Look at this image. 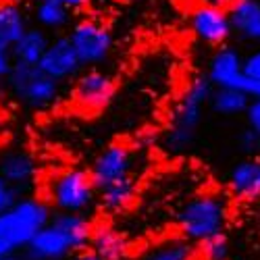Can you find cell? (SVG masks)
Masks as SVG:
<instances>
[{
	"label": "cell",
	"instance_id": "1",
	"mask_svg": "<svg viewBox=\"0 0 260 260\" xmlns=\"http://www.w3.org/2000/svg\"><path fill=\"white\" fill-rule=\"evenodd\" d=\"M52 221L50 206L38 198H21L0 214V258L25 250L34 237Z\"/></svg>",
	"mask_w": 260,
	"mask_h": 260
},
{
	"label": "cell",
	"instance_id": "2",
	"mask_svg": "<svg viewBox=\"0 0 260 260\" xmlns=\"http://www.w3.org/2000/svg\"><path fill=\"white\" fill-rule=\"evenodd\" d=\"M214 92V85L210 83L208 75H198L193 77L191 83L187 85L185 94L181 96L175 113L171 119V127L165 134V146L171 152H181L185 150L193 136H196V129L202 121V111L204 106L210 104Z\"/></svg>",
	"mask_w": 260,
	"mask_h": 260
},
{
	"label": "cell",
	"instance_id": "3",
	"mask_svg": "<svg viewBox=\"0 0 260 260\" xmlns=\"http://www.w3.org/2000/svg\"><path fill=\"white\" fill-rule=\"evenodd\" d=\"M177 225L183 240L204 244L210 237L223 233L227 225V204L212 193L193 196L181 206Z\"/></svg>",
	"mask_w": 260,
	"mask_h": 260
},
{
	"label": "cell",
	"instance_id": "4",
	"mask_svg": "<svg viewBox=\"0 0 260 260\" xmlns=\"http://www.w3.org/2000/svg\"><path fill=\"white\" fill-rule=\"evenodd\" d=\"M50 202L58 212L81 214L98 198V189L92 175L83 169H64L50 181Z\"/></svg>",
	"mask_w": 260,
	"mask_h": 260
},
{
	"label": "cell",
	"instance_id": "5",
	"mask_svg": "<svg viewBox=\"0 0 260 260\" xmlns=\"http://www.w3.org/2000/svg\"><path fill=\"white\" fill-rule=\"evenodd\" d=\"M7 85L19 102L34 108L48 106L58 96V81L42 73L36 64L15 62L13 71L7 77Z\"/></svg>",
	"mask_w": 260,
	"mask_h": 260
},
{
	"label": "cell",
	"instance_id": "6",
	"mask_svg": "<svg viewBox=\"0 0 260 260\" xmlns=\"http://www.w3.org/2000/svg\"><path fill=\"white\" fill-rule=\"evenodd\" d=\"M69 40L79 56L81 67H96L104 62L113 50V34L104 23L94 19H81L71 27Z\"/></svg>",
	"mask_w": 260,
	"mask_h": 260
},
{
	"label": "cell",
	"instance_id": "7",
	"mask_svg": "<svg viewBox=\"0 0 260 260\" xmlns=\"http://www.w3.org/2000/svg\"><path fill=\"white\" fill-rule=\"evenodd\" d=\"M132 167H134V150L117 142V144H108L96 156L90 169V175L96 189L100 191L115 181L132 177Z\"/></svg>",
	"mask_w": 260,
	"mask_h": 260
},
{
	"label": "cell",
	"instance_id": "8",
	"mask_svg": "<svg viewBox=\"0 0 260 260\" xmlns=\"http://www.w3.org/2000/svg\"><path fill=\"white\" fill-rule=\"evenodd\" d=\"M115 79L98 69H88L81 73L73 88V100L81 111H102L104 106L111 104L115 96Z\"/></svg>",
	"mask_w": 260,
	"mask_h": 260
},
{
	"label": "cell",
	"instance_id": "9",
	"mask_svg": "<svg viewBox=\"0 0 260 260\" xmlns=\"http://www.w3.org/2000/svg\"><path fill=\"white\" fill-rule=\"evenodd\" d=\"M208 79L214 88H229L244 94L248 75L244 73V58L235 48H219L208 62Z\"/></svg>",
	"mask_w": 260,
	"mask_h": 260
},
{
	"label": "cell",
	"instance_id": "10",
	"mask_svg": "<svg viewBox=\"0 0 260 260\" xmlns=\"http://www.w3.org/2000/svg\"><path fill=\"white\" fill-rule=\"evenodd\" d=\"M38 69L58 83L64 79H71L79 73L81 62L69 36H58L50 40V46L44 52V56H42V60L38 62Z\"/></svg>",
	"mask_w": 260,
	"mask_h": 260
},
{
	"label": "cell",
	"instance_id": "11",
	"mask_svg": "<svg viewBox=\"0 0 260 260\" xmlns=\"http://www.w3.org/2000/svg\"><path fill=\"white\" fill-rule=\"evenodd\" d=\"M191 31L196 34L206 44L223 46L233 34L229 11L225 9H212V7H196L189 17Z\"/></svg>",
	"mask_w": 260,
	"mask_h": 260
},
{
	"label": "cell",
	"instance_id": "12",
	"mask_svg": "<svg viewBox=\"0 0 260 260\" xmlns=\"http://www.w3.org/2000/svg\"><path fill=\"white\" fill-rule=\"evenodd\" d=\"M71 254L75 252L69 237L52 221L25 248V260H64V258H71Z\"/></svg>",
	"mask_w": 260,
	"mask_h": 260
},
{
	"label": "cell",
	"instance_id": "13",
	"mask_svg": "<svg viewBox=\"0 0 260 260\" xmlns=\"http://www.w3.org/2000/svg\"><path fill=\"white\" fill-rule=\"evenodd\" d=\"M229 189L242 200L260 198V158H246L229 173Z\"/></svg>",
	"mask_w": 260,
	"mask_h": 260
},
{
	"label": "cell",
	"instance_id": "14",
	"mask_svg": "<svg viewBox=\"0 0 260 260\" xmlns=\"http://www.w3.org/2000/svg\"><path fill=\"white\" fill-rule=\"evenodd\" d=\"M233 31L250 42H260V0H237L229 7Z\"/></svg>",
	"mask_w": 260,
	"mask_h": 260
},
{
	"label": "cell",
	"instance_id": "15",
	"mask_svg": "<svg viewBox=\"0 0 260 260\" xmlns=\"http://www.w3.org/2000/svg\"><path fill=\"white\" fill-rule=\"evenodd\" d=\"M36 175V160L25 150H9L0 156V177L15 187L27 185Z\"/></svg>",
	"mask_w": 260,
	"mask_h": 260
},
{
	"label": "cell",
	"instance_id": "16",
	"mask_svg": "<svg viewBox=\"0 0 260 260\" xmlns=\"http://www.w3.org/2000/svg\"><path fill=\"white\" fill-rule=\"evenodd\" d=\"M90 248L100 260H125L129 254L127 237L108 225L94 227Z\"/></svg>",
	"mask_w": 260,
	"mask_h": 260
},
{
	"label": "cell",
	"instance_id": "17",
	"mask_svg": "<svg viewBox=\"0 0 260 260\" xmlns=\"http://www.w3.org/2000/svg\"><path fill=\"white\" fill-rule=\"evenodd\" d=\"M29 29L25 11L17 3H0V46L13 48Z\"/></svg>",
	"mask_w": 260,
	"mask_h": 260
},
{
	"label": "cell",
	"instance_id": "18",
	"mask_svg": "<svg viewBox=\"0 0 260 260\" xmlns=\"http://www.w3.org/2000/svg\"><path fill=\"white\" fill-rule=\"evenodd\" d=\"M52 223L69 237V242L73 246V252H85L90 248L92 242V231L94 227L90 225V221L85 219L83 214H67V212H58L56 216H52Z\"/></svg>",
	"mask_w": 260,
	"mask_h": 260
},
{
	"label": "cell",
	"instance_id": "19",
	"mask_svg": "<svg viewBox=\"0 0 260 260\" xmlns=\"http://www.w3.org/2000/svg\"><path fill=\"white\" fill-rule=\"evenodd\" d=\"M136 193H138V183L134 177H125L121 181H115L111 185H106L104 189L98 191V200L102 210L106 212H123L129 206L134 204L136 200Z\"/></svg>",
	"mask_w": 260,
	"mask_h": 260
},
{
	"label": "cell",
	"instance_id": "20",
	"mask_svg": "<svg viewBox=\"0 0 260 260\" xmlns=\"http://www.w3.org/2000/svg\"><path fill=\"white\" fill-rule=\"evenodd\" d=\"M48 46H50V38L46 36V31L42 27H29L11 50H13L15 62L36 64L38 67V62L42 60Z\"/></svg>",
	"mask_w": 260,
	"mask_h": 260
},
{
	"label": "cell",
	"instance_id": "21",
	"mask_svg": "<svg viewBox=\"0 0 260 260\" xmlns=\"http://www.w3.org/2000/svg\"><path fill=\"white\" fill-rule=\"evenodd\" d=\"M34 17L42 29H62L69 23L71 11L58 0H40L34 7Z\"/></svg>",
	"mask_w": 260,
	"mask_h": 260
},
{
	"label": "cell",
	"instance_id": "22",
	"mask_svg": "<svg viewBox=\"0 0 260 260\" xmlns=\"http://www.w3.org/2000/svg\"><path fill=\"white\" fill-rule=\"evenodd\" d=\"M250 98L237 90L229 88H214L212 98H210V108L214 113L225 115V117H235V115H246Z\"/></svg>",
	"mask_w": 260,
	"mask_h": 260
},
{
	"label": "cell",
	"instance_id": "23",
	"mask_svg": "<svg viewBox=\"0 0 260 260\" xmlns=\"http://www.w3.org/2000/svg\"><path fill=\"white\" fill-rule=\"evenodd\" d=\"M193 258V248L187 240H167L154 248L144 252L138 260H191Z\"/></svg>",
	"mask_w": 260,
	"mask_h": 260
},
{
	"label": "cell",
	"instance_id": "24",
	"mask_svg": "<svg viewBox=\"0 0 260 260\" xmlns=\"http://www.w3.org/2000/svg\"><path fill=\"white\" fill-rule=\"evenodd\" d=\"M202 250H204L206 260H227L229 258V242H227L225 233L206 240L202 244Z\"/></svg>",
	"mask_w": 260,
	"mask_h": 260
},
{
	"label": "cell",
	"instance_id": "25",
	"mask_svg": "<svg viewBox=\"0 0 260 260\" xmlns=\"http://www.w3.org/2000/svg\"><path fill=\"white\" fill-rule=\"evenodd\" d=\"M19 187L11 185L9 181H5L3 177H0V214L7 212L9 208H13L21 198H19Z\"/></svg>",
	"mask_w": 260,
	"mask_h": 260
},
{
	"label": "cell",
	"instance_id": "26",
	"mask_svg": "<svg viewBox=\"0 0 260 260\" xmlns=\"http://www.w3.org/2000/svg\"><path fill=\"white\" fill-rule=\"evenodd\" d=\"M246 121H248V129H252L254 134L260 136V100H250L246 111Z\"/></svg>",
	"mask_w": 260,
	"mask_h": 260
},
{
	"label": "cell",
	"instance_id": "27",
	"mask_svg": "<svg viewBox=\"0 0 260 260\" xmlns=\"http://www.w3.org/2000/svg\"><path fill=\"white\" fill-rule=\"evenodd\" d=\"M244 73L252 79H258L260 81V48L254 50L252 54H248L244 58Z\"/></svg>",
	"mask_w": 260,
	"mask_h": 260
},
{
	"label": "cell",
	"instance_id": "28",
	"mask_svg": "<svg viewBox=\"0 0 260 260\" xmlns=\"http://www.w3.org/2000/svg\"><path fill=\"white\" fill-rule=\"evenodd\" d=\"M240 146L246 150V152H258L260 148V136L254 134L252 129H244L240 134Z\"/></svg>",
	"mask_w": 260,
	"mask_h": 260
},
{
	"label": "cell",
	"instance_id": "29",
	"mask_svg": "<svg viewBox=\"0 0 260 260\" xmlns=\"http://www.w3.org/2000/svg\"><path fill=\"white\" fill-rule=\"evenodd\" d=\"M15 67V56H13V50L11 48H5V46H0V79H7L9 73L13 71Z\"/></svg>",
	"mask_w": 260,
	"mask_h": 260
},
{
	"label": "cell",
	"instance_id": "30",
	"mask_svg": "<svg viewBox=\"0 0 260 260\" xmlns=\"http://www.w3.org/2000/svg\"><path fill=\"white\" fill-rule=\"evenodd\" d=\"M58 3H62L69 11H79V9H83V7H88L90 0H58Z\"/></svg>",
	"mask_w": 260,
	"mask_h": 260
},
{
	"label": "cell",
	"instance_id": "31",
	"mask_svg": "<svg viewBox=\"0 0 260 260\" xmlns=\"http://www.w3.org/2000/svg\"><path fill=\"white\" fill-rule=\"evenodd\" d=\"M200 7H212V9H225V11H229L227 0H200Z\"/></svg>",
	"mask_w": 260,
	"mask_h": 260
},
{
	"label": "cell",
	"instance_id": "32",
	"mask_svg": "<svg viewBox=\"0 0 260 260\" xmlns=\"http://www.w3.org/2000/svg\"><path fill=\"white\" fill-rule=\"evenodd\" d=\"M69 260H100L92 250H85V252H79V254H73Z\"/></svg>",
	"mask_w": 260,
	"mask_h": 260
},
{
	"label": "cell",
	"instance_id": "33",
	"mask_svg": "<svg viewBox=\"0 0 260 260\" xmlns=\"http://www.w3.org/2000/svg\"><path fill=\"white\" fill-rule=\"evenodd\" d=\"M0 260H25V258H19L17 254H11V256H3Z\"/></svg>",
	"mask_w": 260,
	"mask_h": 260
},
{
	"label": "cell",
	"instance_id": "34",
	"mask_svg": "<svg viewBox=\"0 0 260 260\" xmlns=\"http://www.w3.org/2000/svg\"><path fill=\"white\" fill-rule=\"evenodd\" d=\"M23 3H31V5H34V7H36V5H38V3H40V0H23Z\"/></svg>",
	"mask_w": 260,
	"mask_h": 260
},
{
	"label": "cell",
	"instance_id": "35",
	"mask_svg": "<svg viewBox=\"0 0 260 260\" xmlns=\"http://www.w3.org/2000/svg\"><path fill=\"white\" fill-rule=\"evenodd\" d=\"M227 3H229V7H231V5H235V3H237V0H227Z\"/></svg>",
	"mask_w": 260,
	"mask_h": 260
}]
</instances>
